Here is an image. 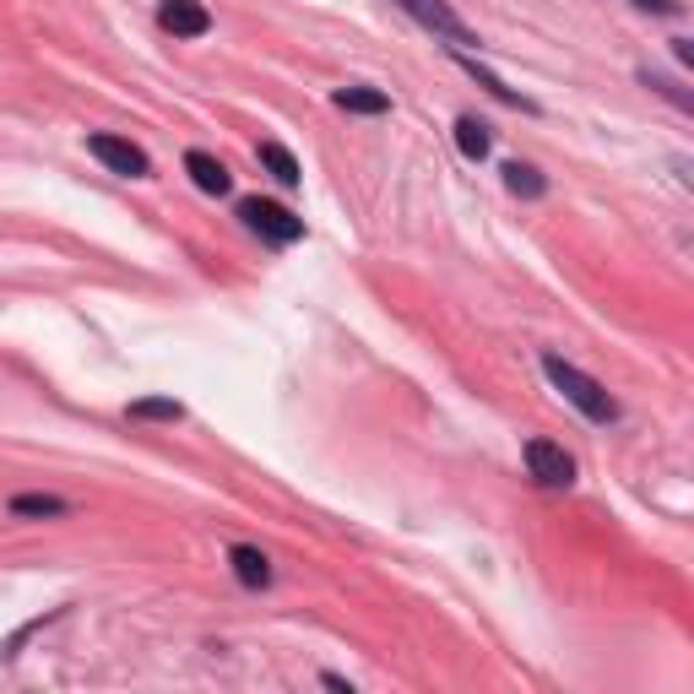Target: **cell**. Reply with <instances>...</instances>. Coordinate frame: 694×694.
<instances>
[{
  "mask_svg": "<svg viewBox=\"0 0 694 694\" xmlns=\"http://www.w3.org/2000/svg\"><path fill=\"white\" fill-rule=\"evenodd\" d=\"M543 375L554 380L558 397H564V402H575V408L591 417V423H613V417H619V402H613V397H608V391H602L591 375H580L575 364H564L558 353H549V358H543Z\"/></svg>",
  "mask_w": 694,
  "mask_h": 694,
  "instance_id": "cell-1",
  "label": "cell"
},
{
  "mask_svg": "<svg viewBox=\"0 0 694 694\" xmlns=\"http://www.w3.org/2000/svg\"><path fill=\"white\" fill-rule=\"evenodd\" d=\"M239 217L261 234V239H272V245H293L298 234H304V217H293L287 207L278 201H261V196H250V201H239Z\"/></svg>",
  "mask_w": 694,
  "mask_h": 694,
  "instance_id": "cell-2",
  "label": "cell"
},
{
  "mask_svg": "<svg viewBox=\"0 0 694 694\" xmlns=\"http://www.w3.org/2000/svg\"><path fill=\"white\" fill-rule=\"evenodd\" d=\"M397 5H402V11L413 16V22H423L428 33H439V38H450L456 49H467V44H478V33H472V27H467V22H461V16H456L450 5H445V0H397Z\"/></svg>",
  "mask_w": 694,
  "mask_h": 694,
  "instance_id": "cell-3",
  "label": "cell"
},
{
  "mask_svg": "<svg viewBox=\"0 0 694 694\" xmlns=\"http://www.w3.org/2000/svg\"><path fill=\"white\" fill-rule=\"evenodd\" d=\"M527 467H532V478L543 489H569L575 483V461H569V450L554 445V439H527Z\"/></svg>",
  "mask_w": 694,
  "mask_h": 694,
  "instance_id": "cell-4",
  "label": "cell"
},
{
  "mask_svg": "<svg viewBox=\"0 0 694 694\" xmlns=\"http://www.w3.org/2000/svg\"><path fill=\"white\" fill-rule=\"evenodd\" d=\"M93 146V157L104 163V168H115V174H126V179H146V152L131 146L126 137H87Z\"/></svg>",
  "mask_w": 694,
  "mask_h": 694,
  "instance_id": "cell-5",
  "label": "cell"
},
{
  "mask_svg": "<svg viewBox=\"0 0 694 694\" xmlns=\"http://www.w3.org/2000/svg\"><path fill=\"white\" fill-rule=\"evenodd\" d=\"M157 22H163L174 38H201V33H212V11H207L201 0H163V5H157Z\"/></svg>",
  "mask_w": 694,
  "mask_h": 694,
  "instance_id": "cell-6",
  "label": "cell"
},
{
  "mask_svg": "<svg viewBox=\"0 0 694 694\" xmlns=\"http://www.w3.org/2000/svg\"><path fill=\"white\" fill-rule=\"evenodd\" d=\"M185 174H190L196 190H207V196H228V190H234V174H228L212 152H190V157H185Z\"/></svg>",
  "mask_w": 694,
  "mask_h": 694,
  "instance_id": "cell-7",
  "label": "cell"
},
{
  "mask_svg": "<svg viewBox=\"0 0 694 694\" xmlns=\"http://www.w3.org/2000/svg\"><path fill=\"white\" fill-rule=\"evenodd\" d=\"M228 564H234L239 586H250V591L272 586V558L261 554V549H250V543H234V549H228Z\"/></svg>",
  "mask_w": 694,
  "mask_h": 694,
  "instance_id": "cell-8",
  "label": "cell"
},
{
  "mask_svg": "<svg viewBox=\"0 0 694 694\" xmlns=\"http://www.w3.org/2000/svg\"><path fill=\"white\" fill-rule=\"evenodd\" d=\"M261 163L272 168V179H278V185H287V190L304 179V174H298V157H293L282 141H261Z\"/></svg>",
  "mask_w": 694,
  "mask_h": 694,
  "instance_id": "cell-9",
  "label": "cell"
},
{
  "mask_svg": "<svg viewBox=\"0 0 694 694\" xmlns=\"http://www.w3.org/2000/svg\"><path fill=\"white\" fill-rule=\"evenodd\" d=\"M337 109H348V115H386L391 98L375 93V87H342V93H337Z\"/></svg>",
  "mask_w": 694,
  "mask_h": 694,
  "instance_id": "cell-10",
  "label": "cell"
},
{
  "mask_svg": "<svg viewBox=\"0 0 694 694\" xmlns=\"http://www.w3.org/2000/svg\"><path fill=\"white\" fill-rule=\"evenodd\" d=\"M456 146H461L472 163H478V157H489V126H483V120H472V115H461V120H456Z\"/></svg>",
  "mask_w": 694,
  "mask_h": 694,
  "instance_id": "cell-11",
  "label": "cell"
},
{
  "mask_svg": "<svg viewBox=\"0 0 694 694\" xmlns=\"http://www.w3.org/2000/svg\"><path fill=\"white\" fill-rule=\"evenodd\" d=\"M505 185H510L516 196H543V190H549V179H543L532 163H505Z\"/></svg>",
  "mask_w": 694,
  "mask_h": 694,
  "instance_id": "cell-12",
  "label": "cell"
},
{
  "mask_svg": "<svg viewBox=\"0 0 694 694\" xmlns=\"http://www.w3.org/2000/svg\"><path fill=\"white\" fill-rule=\"evenodd\" d=\"M71 505L55 499V494H16L11 499V516H66Z\"/></svg>",
  "mask_w": 694,
  "mask_h": 694,
  "instance_id": "cell-13",
  "label": "cell"
},
{
  "mask_svg": "<svg viewBox=\"0 0 694 694\" xmlns=\"http://www.w3.org/2000/svg\"><path fill=\"white\" fill-rule=\"evenodd\" d=\"M131 417H152V423H179L185 408L174 397H146V402H131Z\"/></svg>",
  "mask_w": 694,
  "mask_h": 694,
  "instance_id": "cell-14",
  "label": "cell"
},
{
  "mask_svg": "<svg viewBox=\"0 0 694 694\" xmlns=\"http://www.w3.org/2000/svg\"><path fill=\"white\" fill-rule=\"evenodd\" d=\"M456 60H461V66H467V71H472V77H478V82H483V87L499 98V104H521V93H510V87H505L494 71H483V66H478V60H467V55H456Z\"/></svg>",
  "mask_w": 694,
  "mask_h": 694,
  "instance_id": "cell-15",
  "label": "cell"
},
{
  "mask_svg": "<svg viewBox=\"0 0 694 694\" xmlns=\"http://www.w3.org/2000/svg\"><path fill=\"white\" fill-rule=\"evenodd\" d=\"M635 5H646V11H679V0H635Z\"/></svg>",
  "mask_w": 694,
  "mask_h": 694,
  "instance_id": "cell-16",
  "label": "cell"
}]
</instances>
